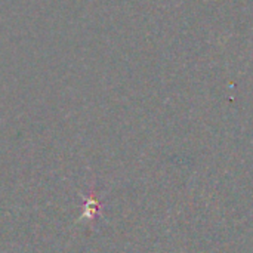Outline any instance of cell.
<instances>
[{"instance_id":"6da1fadb","label":"cell","mask_w":253,"mask_h":253,"mask_svg":"<svg viewBox=\"0 0 253 253\" xmlns=\"http://www.w3.org/2000/svg\"><path fill=\"white\" fill-rule=\"evenodd\" d=\"M98 211H99V203L96 202V199H93V197H90L89 200H87V203H86V208H84V211H83V215L82 216H84V218H93L96 213H98Z\"/></svg>"}]
</instances>
